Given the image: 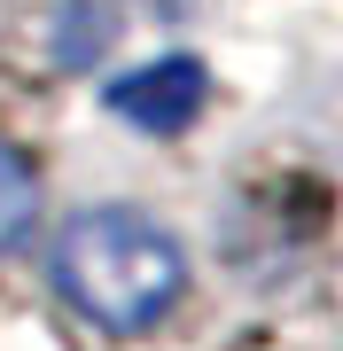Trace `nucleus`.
Returning <instances> with one entry per match:
<instances>
[{
	"mask_svg": "<svg viewBox=\"0 0 343 351\" xmlns=\"http://www.w3.org/2000/svg\"><path fill=\"white\" fill-rule=\"evenodd\" d=\"M55 289L71 297V313H86L110 336H140L179 304L188 289V250L172 242V226L125 203H94V211L63 219L55 234Z\"/></svg>",
	"mask_w": 343,
	"mask_h": 351,
	"instance_id": "nucleus-1",
	"label": "nucleus"
},
{
	"mask_svg": "<svg viewBox=\"0 0 343 351\" xmlns=\"http://www.w3.org/2000/svg\"><path fill=\"white\" fill-rule=\"evenodd\" d=\"M102 101L125 125H140V133H188L195 117H203V101H211V71L195 63V55H156V63L110 78Z\"/></svg>",
	"mask_w": 343,
	"mask_h": 351,
	"instance_id": "nucleus-2",
	"label": "nucleus"
},
{
	"mask_svg": "<svg viewBox=\"0 0 343 351\" xmlns=\"http://www.w3.org/2000/svg\"><path fill=\"white\" fill-rule=\"evenodd\" d=\"M31 219H39V172L16 141H0V250H16L31 234Z\"/></svg>",
	"mask_w": 343,
	"mask_h": 351,
	"instance_id": "nucleus-3",
	"label": "nucleus"
},
{
	"mask_svg": "<svg viewBox=\"0 0 343 351\" xmlns=\"http://www.w3.org/2000/svg\"><path fill=\"white\" fill-rule=\"evenodd\" d=\"M102 39H110V16H94V0H71V24H63V63L78 71L86 55H102Z\"/></svg>",
	"mask_w": 343,
	"mask_h": 351,
	"instance_id": "nucleus-4",
	"label": "nucleus"
}]
</instances>
